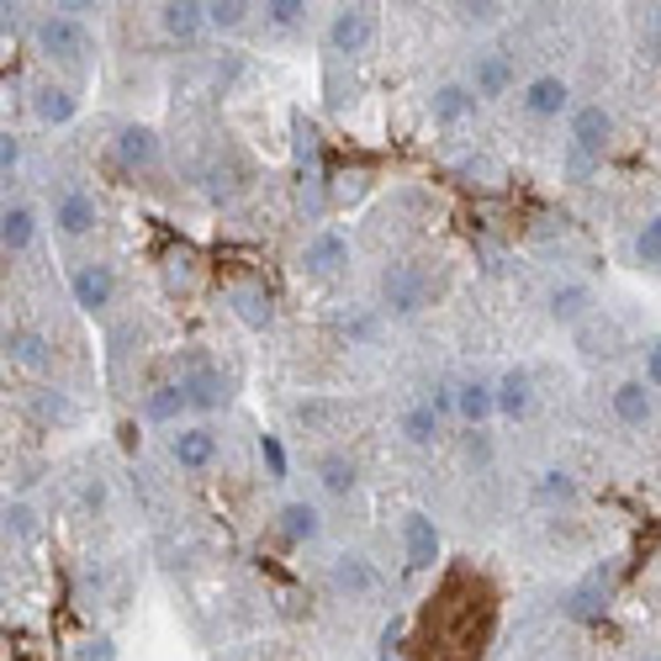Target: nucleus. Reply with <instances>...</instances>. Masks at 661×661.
<instances>
[{
  "label": "nucleus",
  "mask_w": 661,
  "mask_h": 661,
  "mask_svg": "<svg viewBox=\"0 0 661 661\" xmlns=\"http://www.w3.org/2000/svg\"><path fill=\"white\" fill-rule=\"evenodd\" d=\"M180 386H186L190 407H202V413H213V407H223L228 402V376L217 371L207 354H186V365H180Z\"/></svg>",
  "instance_id": "1"
},
{
  "label": "nucleus",
  "mask_w": 661,
  "mask_h": 661,
  "mask_svg": "<svg viewBox=\"0 0 661 661\" xmlns=\"http://www.w3.org/2000/svg\"><path fill=\"white\" fill-rule=\"evenodd\" d=\"M38 48H43L48 59H59V64H80L91 53V32L74 22V17H43L38 22Z\"/></svg>",
  "instance_id": "2"
},
{
  "label": "nucleus",
  "mask_w": 661,
  "mask_h": 661,
  "mask_svg": "<svg viewBox=\"0 0 661 661\" xmlns=\"http://www.w3.org/2000/svg\"><path fill=\"white\" fill-rule=\"evenodd\" d=\"M614 577L619 567L609 561V567H592L577 588L567 592V614L582 619V624H592V619H603V609H609V592H614Z\"/></svg>",
  "instance_id": "3"
},
{
  "label": "nucleus",
  "mask_w": 661,
  "mask_h": 661,
  "mask_svg": "<svg viewBox=\"0 0 661 661\" xmlns=\"http://www.w3.org/2000/svg\"><path fill=\"white\" fill-rule=\"evenodd\" d=\"M381 297H386V308L392 312H419L428 302V276L419 265H392L386 276H381Z\"/></svg>",
  "instance_id": "4"
},
{
  "label": "nucleus",
  "mask_w": 661,
  "mask_h": 661,
  "mask_svg": "<svg viewBox=\"0 0 661 661\" xmlns=\"http://www.w3.org/2000/svg\"><path fill=\"white\" fill-rule=\"evenodd\" d=\"M329 43H333V53H365V48L376 43V17L371 11H339L329 27Z\"/></svg>",
  "instance_id": "5"
},
{
  "label": "nucleus",
  "mask_w": 661,
  "mask_h": 661,
  "mask_svg": "<svg viewBox=\"0 0 661 661\" xmlns=\"http://www.w3.org/2000/svg\"><path fill=\"white\" fill-rule=\"evenodd\" d=\"M74 302L85 312H95V308H106L112 302V291H117V276H112V265H101V260H91V265H80L74 270Z\"/></svg>",
  "instance_id": "6"
},
{
  "label": "nucleus",
  "mask_w": 661,
  "mask_h": 661,
  "mask_svg": "<svg viewBox=\"0 0 661 661\" xmlns=\"http://www.w3.org/2000/svg\"><path fill=\"white\" fill-rule=\"evenodd\" d=\"M53 223L64 228V234H91L95 223H101V207H95V196L91 190H64L59 196V207H53Z\"/></svg>",
  "instance_id": "7"
},
{
  "label": "nucleus",
  "mask_w": 661,
  "mask_h": 661,
  "mask_svg": "<svg viewBox=\"0 0 661 661\" xmlns=\"http://www.w3.org/2000/svg\"><path fill=\"white\" fill-rule=\"evenodd\" d=\"M169 455L186 466V472H207L217 461V440L207 434V428H180L175 440H169Z\"/></svg>",
  "instance_id": "8"
},
{
  "label": "nucleus",
  "mask_w": 661,
  "mask_h": 661,
  "mask_svg": "<svg viewBox=\"0 0 661 661\" xmlns=\"http://www.w3.org/2000/svg\"><path fill=\"white\" fill-rule=\"evenodd\" d=\"M402 540H407V567H434V556H440V535H434V524H428L424 514H407Z\"/></svg>",
  "instance_id": "9"
},
{
  "label": "nucleus",
  "mask_w": 661,
  "mask_h": 661,
  "mask_svg": "<svg viewBox=\"0 0 661 661\" xmlns=\"http://www.w3.org/2000/svg\"><path fill=\"white\" fill-rule=\"evenodd\" d=\"M117 159L127 169H148L159 159V138H154V127H122L117 133Z\"/></svg>",
  "instance_id": "10"
},
{
  "label": "nucleus",
  "mask_w": 661,
  "mask_h": 661,
  "mask_svg": "<svg viewBox=\"0 0 661 661\" xmlns=\"http://www.w3.org/2000/svg\"><path fill=\"white\" fill-rule=\"evenodd\" d=\"M603 143H609V112H603V106H582V112L571 117V148L598 154Z\"/></svg>",
  "instance_id": "11"
},
{
  "label": "nucleus",
  "mask_w": 661,
  "mask_h": 661,
  "mask_svg": "<svg viewBox=\"0 0 661 661\" xmlns=\"http://www.w3.org/2000/svg\"><path fill=\"white\" fill-rule=\"evenodd\" d=\"M333 588L360 592V598H365V592L381 588V577H376V567H371L365 556H339V561H333Z\"/></svg>",
  "instance_id": "12"
},
{
  "label": "nucleus",
  "mask_w": 661,
  "mask_h": 661,
  "mask_svg": "<svg viewBox=\"0 0 661 661\" xmlns=\"http://www.w3.org/2000/svg\"><path fill=\"white\" fill-rule=\"evenodd\" d=\"M524 106H529L535 117H556V112L567 106V80H561V74H540V80H529Z\"/></svg>",
  "instance_id": "13"
},
{
  "label": "nucleus",
  "mask_w": 661,
  "mask_h": 661,
  "mask_svg": "<svg viewBox=\"0 0 661 661\" xmlns=\"http://www.w3.org/2000/svg\"><path fill=\"white\" fill-rule=\"evenodd\" d=\"M344 260H350V244H344L339 234H318L308 244V255H302V265H308L312 276H333Z\"/></svg>",
  "instance_id": "14"
},
{
  "label": "nucleus",
  "mask_w": 661,
  "mask_h": 661,
  "mask_svg": "<svg viewBox=\"0 0 661 661\" xmlns=\"http://www.w3.org/2000/svg\"><path fill=\"white\" fill-rule=\"evenodd\" d=\"M228 302H234V312L249 323V329H265V323L276 318V308H270V291H265V286H234V291H228Z\"/></svg>",
  "instance_id": "15"
},
{
  "label": "nucleus",
  "mask_w": 661,
  "mask_h": 661,
  "mask_svg": "<svg viewBox=\"0 0 661 661\" xmlns=\"http://www.w3.org/2000/svg\"><path fill=\"white\" fill-rule=\"evenodd\" d=\"M6 350H11V360H17V365H27V371H48V365H53V350H48V339L43 333H11V339H6Z\"/></svg>",
  "instance_id": "16"
},
{
  "label": "nucleus",
  "mask_w": 661,
  "mask_h": 661,
  "mask_svg": "<svg viewBox=\"0 0 661 661\" xmlns=\"http://www.w3.org/2000/svg\"><path fill=\"white\" fill-rule=\"evenodd\" d=\"M455 175H461L466 186H482V190H503V186H508V169L497 165V159H487V154L461 159V165H455Z\"/></svg>",
  "instance_id": "17"
},
{
  "label": "nucleus",
  "mask_w": 661,
  "mask_h": 661,
  "mask_svg": "<svg viewBox=\"0 0 661 661\" xmlns=\"http://www.w3.org/2000/svg\"><path fill=\"white\" fill-rule=\"evenodd\" d=\"M207 27V6H196V0H169L165 6V32L169 38H196Z\"/></svg>",
  "instance_id": "18"
},
{
  "label": "nucleus",
  "mask_w": 661,
  "mask_h": 661,
  "mask_svg": "<svg viewBox=\"0 0 661 661\" xmlns=\"http://www.w3.org/2000/svg\"><path fill=\"white\" fill-rule=\"evenodd\" d=\"M508 80H514V70H508V59L497 48L493 53H476V95H503Z\"/></svg>",
  "instance_id": "19"
},
{
  "label": "nucleus",
  "mask_w": 661,
  "mask_h": 661,
  "mask_svg": "<svg viewBox=\"0 0 661 661\" xmlns=\"http://www.w3.org/2000/svg\"><path fill=\"white\" fill-rule=\"evenodd\" d=\"M614 413H619V424H645V419H651V392H645V381H624V386H619Z\"/></svg>",
  "instance_id": "20"
},
{
  "label": "nucleus",
  "mask_w": 661,
  "mask_h": 661,
  "mask_svg": "<svg viewBox=\"0 0 661 661\" xmlns=\"http://www.w3.org/2000/svg\"><path fill=\"white\" fill-rule=\"evenodd\" d=\"M497 413L503 419H524L529 413V376L524 371H508V376L497 381Z\"/></svg>",
  "instance_id": "21"
},
{
  "label": "nucleus",
  "mask_w": 661,
  "mask_h": 661,
  "mask_svg": "<svg viewBox=\"0 0 661 661\" xmlns=\"http://www.w3.org/2000/svg\"><path fill=\"white\" fill-rule=\"evenodd\" d=\"M74 106H80V101H74V91H64V85H43V91L32 95V112L43 122H70Z\"/></svg>",
  "instance_id": "22"
},
{
  "label": "nucleus",
  "mask_w": 661,
  "mask_h": 661,
  "mask_svg": "<svg viewBox=\"0 0 661 661\" xmlns=\"http://www.w3.org/2000/svg\"><path fill=\"white\" fill-rule=\"evenodd\" d=\"M455 407H461V419H466V424H482V419L497 407V392H493V386H482V381H466V386L455 392Z\"/></svg>",
  "instance_id": "23"
},
{
  "label": "nucleus",
  "mask_w": 661,
  "mask_h": 661,
  "mask_svg": "<svg viewBox=\"0 0 661 661\" xmlns=\"http://www.w3.org/2000/svg\"><path fill=\"white\" fill-rule=\"evenodd\" d=\"M472 106H476V95L466 91V85H440V91H434V117L440 122H466Z\"/></svg>",
  "instance_id": "24"
},
{
  "label": "nucleus",
  "mask_w": 661,
  "mask_h": 661,
  "mask_svg": "<svg viewBox=\"0 0 661 661\" xmlns=\"http://www.w3.org/2000/svg\"><path fill=\"white\" fill-rule=\"evenodd\" d=\"M281 529L291 540H312L318 529H323V514L312 508V503H286L281 508Z\"/></svg>",
  "instance_id": "25"
},
{
  "label": "nucleus",
  "mask_w": 661,
  "mask_h": 661,
  "mask_svg": "<svg viewBox=\"0 0 661 661\" xmlns=\"http://www.w3.org/2000/svg\"><path fill=\"white\" fill-rule=\"evenodd\" d=\"M588 286H556V291H550V318H556V323H577V318H582V312H588Z\"/></svg>",
  "instance_id": "26"
},
{
  "label": "nucleus",
  "mask_w": 661,
  "mask_h": 661,
  "mask_svg": "<svg viewBox=\"0 0 661 661\" xmlns=\"http://www.w3.org/2000/svg\"><path fill=\"white\" fill-rule=\"evenodd\" d=\"M402 434H407V445H434V440H440V413H434V402H424V407H407Z\"/></svg>",
  "instance_id": "27"
},
{
  "label": "nucleus",
  "mask_w": 661,
  "mask_h": 661,
  "mask_svg": "<svg viewBox=\"0 0 661 661\" xmlns=\"http://www.w3.org/2000/svg\"><path fill=\"white\" fill-rule=\"evenodd\" d=\"M180 407H190L186 386H154V392H148V402H143V413H148L154 424H169Z\"/></svg>",
  "instance_id": "28"
},
{
  "label": "nucleus",
  "mask_w": 661,
  "mask_h": 661,
  "mask_svg": "<svg viewBox=\"0 0 661 661\" xmlns=\"http://www.w3.org/2000/svg\"><path fill=\"white\" fill-rule=\"evenodd\" d=\"M318 476H323V487H329V493H350V487H354V461H344L339 450H329V455L318 461Z\"/></svg>",
  "instance_id": "29"
},
{
  "label": "nucleus",
  "mask_w": 661,
  "mask_h": 661,
  "mask_svg": "<svg viewBox=\"0 0 661 661\" xmlns=\"http://www.w3.org/2000/svg\"><path fill=\"white\" fill-rule=\"evenodd\" d=\"M0 238H6V249H27V244H32V213H27V207H6Z\"/></svg>",
  "instance_id": "30"
},
{
  "label": "nucleus",
  "mask_w": 661,
  "mask_h": 661,
  "mask_svg": "<svg viewBox=\"0 0 661 661\" xmlns=\"http://www.w3.org/2000/svg\"><path fill=\"white\" fill-rule=\"evenodd\" d=\"M32 413H38L43 424H74V402L59 397V392H38V397H32Z\"/></svg>",
  "instance_id": "31"
},
{
  "label": "nucleus",
  "mask_w": 661,
  "mask_h": 661,
  "mask_svg": "<svg viewBox=\"0 0 661 661\" xmlns=\"http://www.w3.org/2000/svg\"><path fill=\"white\" fill-rule=\"evenodd\" d=\"M244 11H249L244 0H213V6H207V22L223 27V32H234V27L244 22Z\"/></svg>",
  "instance_id": "32"
},
{
  "label": "nucleus",
  "mask_w": 661,
  "mask_h": 661,
  "mask_svg": "<svg viewBox=\"0 0 661 661\" xmlns=\"http://www.w3.org/2000/svg\"><path fill=\"white\" fill-rule=\"evenodd\" d=\"M636 249H640V260H645V265H661V217H651V223L640 228Z\"/></svg>",
  "instance_id": "33"
},
{
  "label": "nucleus",
  "mask_w": 661,
  "mask_h": 661,
  "mask_svg": "<svg viewBox=\"0 0 661 661\" xmlns=\"http://www.w3.org/2000/svg\"><path fill=\"white\" fill-rule=\"evenodd\" d=\"M329 190H333V202H354V196L365 190V175H360V169H339Z\"/></svg>",
  "instance_id": "34"
},
{
  "label": "nucleus",
  "mask_w": 661,
  "mask_h": 661,
  "mask_svg": "<svg viewBox=\"0 0 661 661\" xmlns=\"http://www.w3.org/2000/svg\"><path fill=\"white\" fill-rule=\"evenodd\" d=\"M265 11H270V22H276V27H297V22H302V11H308V6H302V0H270Z\"/></svg>",
  "instance_id": "35"
},
{
  "label": "nucleus",
  "mask_w": 661,
  "mask_h": 661,
  "mask_svg": "<svg viewBox=\"0 0 661 661\" xmlns=\"http://www.w3.org/2000/svg\"><path fill=\"white\" fill-rule=\"evenodd\" d=\"M74 661H117V651H112V640H80L74 645Z\"/></svg>",
  "instance_id": "36"
},
{
  "label": "nucleus",
  "mask_w": 661,
  "mask_h": 661,
  "mask_svg": "<svg viewBox=\"0 0 661 661\" xmlns=\"http://www.w3.org/2000/svg\"><path fill=\"white\" fill-rule=\"evenodd\" d=\"M190 276H196V270H190V255H169V260H165L169 291H175V286H190Z\"/></svg>",
  "instance_id": "37"
},
{
  "label": "nucleus",
  "mask_w": 661,
  "mask_h": 661,
  "mask_svg": "<svg viewBox=\"0 0 661 661\" xmlns=\"http://www.w3.org/2000/svg\"><path fill=\"white\" fill-rule=\"evenodd\" d=\"M6 529H11V535H32V508H22V503H11V508H6Z\"/></svg>",
  "instance_id": "38"
},
{
  "label": "nucleus",
  "mask_w": 661,
  "mask_h": 661,
  "mask_svg": "<svg viewBox=\"0 0 661 661\" xmlns=\"http://www.w3.org/2000/svg\"><path fill=\"white\" fill-rule=\"evenodd\" d=\"M260 450H265V461H270V476H286V450H281V440H276V434H265Z\"/></svg>",
  "instance_id": "39"
},
{
  "label": "nucleus",
  "mask_w": 661,
  "mask_h": 661,
  "mask_svg": "<svg viewBox=\"0 0 661 661\" xmlns=\"http://www.w3.org/2000/svg\"><path fill=\"white\" fill-rule=\"evenodd\" d=\"M503 6H493V0H482V6H461V22H493Z\"/></svg>",
  "instance_id": "40"
},
{
  "label": "nucleus",
  "mask_w": 661,
  "mask_h": 661,
  "mask_svg": "<svg viewBox=\"0 0 661 661\" xmlns=\"http://www.w3.org/2000/svg\"><path fill=\"white\" fill-rule=\"evenodd\" d=\"M567 169H571V180H588V175H592V154L571 148V154H567Z\"/></svg>",
  "instance_id": "41"
},
{
  "label": "nucleus",
  "mask_w": 661,
  "mask_h": 661,
  "mask_svg": "<svg viewBox=\"0 0 661 661\" xmlns=\"http://www.w3.org/2000/svg\"><path fill=\"white\" fill-rule=\"evenodd\" d=\"M17 159H22V143H17L11 133H6V143H0V169L11 175V169H17Z\"/></svg>",
  "instance_id": "42"
},
{
  "label": "nucleus",
  "mask_w": 661,
  "mask_h": 661,
  "mask_svg": "<svg viewBox=\"0 0 661 661\" xmlns=\"http://www.w3.org/2000/svg\"><path fill=\"white\" fill-rule=\"evenodd\" d=\"M645 381H651V386H661V339L645 350Z\"/></svg>",
  "instance_id": "43"
},
{
  "label": "nucleus",
  "mask_w": 661,
  "mask_h": 661,
  "mask_svg": "<svg viewBox=\"0 0 661 661\" xmlns=\"http://www.w3.org/2000/svg\"><path fill=\"white\" fill-rule=\"evenodd\" d=\"M545 493H550V497H571L567 472H545Z\"/></svg>",
  "instance_id": "44"
},
{
  "label": "nucleus",
  "mask_w": 661,
  "mask_h": 661,
  "mask_svg": "<svg viewBox=\"0 0 661 661\" xmlns=\"http://www.w3.org/2000/svg\"><path fill=\"white\" fill-rule=\"evenodd\" d=\"M645 22H651V48H657V53H661V6H657V11H651V17H645Z\"/></svg>",
  "instance_id": "45"
},
{
  "label": "nucleus",
  "mask_w": 661,
  "mask_h": 661,
  "mask_svg": "<svg viewBox=\"0 0 661 661\" xmlns=\"http://www.w3.org/2000/svg\"><path fill=\"white\" fill-rule=\"evenodd\" d=\"M645 661H661V657H645Z\"/></svg>",
  "instance_id": "46"
}]
</instances>
